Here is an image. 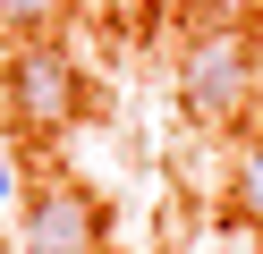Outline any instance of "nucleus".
Wrapping results in <instances>:
<instances>
[{
  "mask_svg": "<svg viewBox=\"0 0 263 254\" xmlns=\"http://www.w3.org/2000/svg\"><path fill=\"white\" fill-rule=\"evenodd\" d=\"M60 17V0H0V26H17V34H43Z\"/></svg>",
  "mask_w": 263,
  "mask_h": 254,
  "instance_id": "obj_5",
  "label": "nucleus"
},
{
  "mask_svg": "<svg viewBox=\"0 0 263 254\" xmlns=\"http://www.w3.org/2000/svg\"><path fill=\"white\" fill-rule=\"evenodd\" d=\"M9 195H17V169H9V152H0V203H9Z\"/></svg>",
  "mask_w": 263,
  "mask_h": 254,
  "instance_id": "obj_6",
  "label": "nucleus"
},
{
  "mask_svg": "<svg viewBox=\"0 0 263 254\" xmlns=\"http://www.w3.org/2000/svg\"><path fill=\"white\" fill-rule=\"evenodd\" d=\"M0 110L34 135H68L85 119V68L68 60V43H43L26 34L9 60H0Z\"/></svg>",
  "mask_w": 263,
  "mask_h": 254,
  "instance_id": "obj_1",
  "label": "nucleus"
},
{
  "mask_svg": "<svg viewBox=\"0 0 263 254\" xmlns=\"http://www.w3.org/2000/svg\"><path fill=\"white\" fill-rule=\"evenodd\" d=\"M229 220L263 229V135H246L238 161H229Z\"/></svg>",
  "mask_w": 263,
  "mask_h": 254,
  "instance_id": "obj_4",
  "label": "nucleus"
},
{
  "mask_svg": "<svg viewBox=\"0 0 263 254\" xmlns=\"http://www.w3.org/2000/svg\"><path fill=\"white\" fill-rule=\"evenodd\" d=\"M246 93H255V51H246V34H187V68H178V102H187L195 119H229L246 110Z\"/></svg>",
  "mask_w": 263,
  "mask_h": 254,
  "instance_id": "obj_3",
  "label": "nucleus"
},
{
  "mask_svg": "<svg viewBox=\"0 0 263 254\" xmlns=\"http://www.w3.org/2000/svg\"><path fill=\"white\" fill-rule=\"evenodd\" d=\"M17 220H26V254H110V212H102V195L77 186V178L26 186Z\"/></svg>",
  "mask_w": 263,
  "mask_h": 254,
  "instance_id": "obj_2",
  "label": "nucleus"
}]
</instances>
